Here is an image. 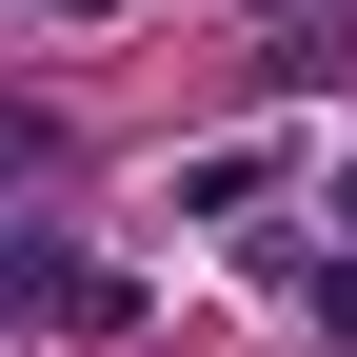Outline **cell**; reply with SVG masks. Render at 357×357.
<instances>
[{
    "mask_svg": "<svg viewBox=\"0 0 357 357\" xmlns=\"http://www.w3.org/2000/svg\"><path fill=\"white\" fill-rule=\"evenodd\" d=\"M60 20H119V0H60Z\"/></svg>",
    "mask_w": 357,
    "mask_h": 357,
    "instance_id": "cell-1",
    "label": "cell"
},
{
    "mask_svg": "<svg viewBox=\"0 0 357 357\" xmlns=\"http://www.w3.org/2000/svg\"><path fill=\"white\" fill-rule=\"evenodd\" d=\"M337 218H357V159H337Z\"/></svg>",
    "mask_w": 357,
    "mask_h": 357,
    "instance_id": "cell-2",
    "label": "cell"
}]
</instances>
